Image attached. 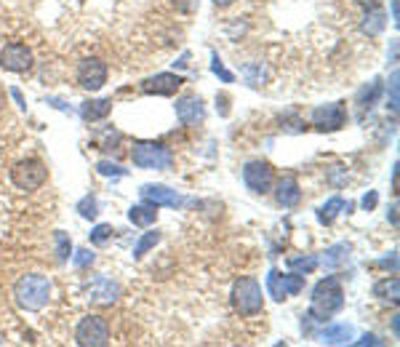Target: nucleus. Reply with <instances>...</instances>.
Segmentation results:
<instances>
[{"mask_svg": "<svg viewBox=\"0 0 400 347\" xmlns=\"http://www.w3.org/2000/svg\"><path fill=\"white\" fill-rule=\"evenodd\" d=\"M342 308H344V289H342V278L339 275H325L323 281L315 283L310 318L325 321V318L337 315Z\"/></svg>", "mask_w": 400, "mask_h": 347, "instance_id": "obj_1", "label": "nucleus"}, {"mask_svg": "<svg viewBox=\"0 0 400 347\" xmlns=\"http://www.w3.org/2000/svg\"><path fill=\"white\" fill-rule=\"evenodd\" d=\"M51 281L40 272H27L13 283V302L27 313H38L49 305Z\"/></svg>", "mask_w": 400, "mask_h": 347, "instance_id": "obj_2", "label": "nucleus"}, {"mask_svg": "<svg viewBox=\"0 0 400 347\" xmlns=\"http://www.w3.org/2000/svg\"><path fill=\"white\" fill-rule=\"evenodd\" d=\"M230 302L232 310L243 315V318H254L264 310V291L262 283L251 275H240L238 281L232 283V291H230Z\"/></svg>", "mask_w": 400, "mask_h": 347, "instance_id": "obj_3", "label": "nucleus"}, {"mask_svg": "<svg viewBox=\"0 0 400 347\" xmlns=\"http://www.w3.org/2000/svg\"><path fill=\"white\" fill-rule=\"evenodd\" d=\"M131 160L137 168H147V171H165L174 163L171 150L161 144V141H134L131 150Z\"/></svg>", "mask_w": 400, "mask_h": 347, "instance_id": "obj_4", "label": "nucleus"}, {"mask_svg": "<svg viewBox=\"0 0 400 347\" xmlns=\"http://www.w3.org/2000/svg\"><path fill=\"white\" fill-rule=\"evenodd\" d=\"M46 179H49V168L38 158H25V160L13 163L11 168L13 187H19L22 193H35L46 184Z\"/></svg>", "mask_w": 400, "mask_h": 347, "instance_id": "obj_5", "label": "nucleus"}, {"mask_svg": "<svg viewBox=\"0 0 400 347\" xmlns=\"http://www.w3.org/2000/svg\"><path fill=\"white\" fill-rule=\"evenodd\" d=\"M75 342L83 347H104L110 345V323L101 315H86L77 323Z\"/></svg>", "mask_w": 400, "mask_h": 347, "instance_id": "obj_6", "label": "nucleus"}, {"mask_svg": "<svg viewBox=\"0 0 400 347\" xmlns=\"http://www.w3.org/2000/svg\"><path fill=\"white\" fill-rule=\"evenodd\" d=\"M310 123H313L318 131H323V134H334V131L347 126V107H344V102L320 104V107L313 110Z\"/></svg>", "mask_w": 400, "mask_h": 347, "instance_id": "obj_7", "label": "nucleus"}, {"mask_svg": "<svg viewBox=\"0 0 400 347\" xmlns=\"http://www.w3.org/2000/svg\"><path fill=\"white\" fill-rule=\"evenodd\" d=\"M243 182L254 195H267L273 193L275 184V171L267 160H249L243 166Z\"/></svg>", "mask_w": 400, "mask_h": 347, "instance_id": "obj_8", "label": "nucleus"}, {"mask_svg": "<svg viewBox=\"0 0 400 347\" xmlns=\"http://www.w3.org/2000/svg\"><path fill=\"white\" fill-rule=\"evenodd\" d=\"M267 291L277 302H283L288 296L301 294L304 291V275H299V272L294 270L286 272V275H280L277 270H270V275H267Z\"/></svg>", "mask_w": 400, "mask_h": 347, "instance_id": "obj_9", "label": "nucleus"}, {"mask_svg": "<svg viewBox=\"0 0 400 347\" xmlns=\"http://www.w3.org/2000/svg\"><path fill=\"white\" fill-rule=\"evenodd\" d=\"M77 83H80V89L86 91L104 89V83H107V65L101 62L99 56H86L77 65Z\"/></svg>", "mask_w": 400, "mask_h": 347, "instance_id": "obj_10", "label": "nucleus"}, {"mask_svg": "<svg viewBox=\"0 0 400 347\" xmlns=\"http://www.w3.org/2000/svg\"><path fill=\"white\" fill-rule=\"evenodd\" d=\"M185 86V77L176 72H158L152 77H144L139 83V91L147 96H174L176 91Z\"/></svg>", "mask_w": 400, "mask_h": 347, "instance_id": "obj_11", "label": "nucleus"}, {"mask_svg": "<svg viewBox=\"0 0 400 347\" xmlns=\"http://www.w3.org/2000/svg\"><path fill=\"white\" fill-rule=\"evenodd\" d=\"M86 296L94 305H99V308H110V305L118 302V296H120V286L115 281H110V278H104V275H94L86 283Z\"/></svg>", "mask_w": 400, "mask_h": 347, "instance_id": "obj_12", "label": "nucleus"}, {"mask_svg": "<svg viewBox=\"0 0 400 347\" xmlns=\"http://www.w3.org/2000/svg\"><path fill=\"white\" fill-rule=\"evenodd\" d=\"M32 51L27 49L25 43H8L0 51V67L8 72H30L32 70Z\"/></svg>", "mask_w": 400, "mask_h": 347, "instance_id": "obj_13", "label": "nucleus"}, {"mask_svg": "<svg viewBox=\"0 0 400 347\" xmlns=\"http://www.w3.org/2000/svg\"><path fill=\"white\" fill-rule=\"evenodd\" d=\"M176 118H179V123L182 126H200L203 120H206V104L200 96L195 94H187V96H182V99H176Z\"/></svg>", "mask_w": 400, "mask_h": 347, "instance_id": "obj_14", "label": "nucleus"}, {"mask_svg": "<svg viewBox=\"0 0 400 347\" xmlns=\"http://www.w3.org/2000/svg\"><path fill=\"white\" fill-rule=\"evenodd\" d=\"M139 195H142V201L155 203V206H171V208L182 206V198L176 195V190L165 187V184H144L139 190Z\"/></svg>", "mask_w": 400, "mask_h": 347, "instance_id": "obj_15", "label": "nucleus"}, {"mask_svg": "<svg viewBox=\"0 0 400 347\" xmlns=\"http://www.w3.org/2000/svg\"><path fill=\"white\" fill-rule=\"evenodd\" d=\"M275 187V201H277V206H283V208H294V206H299V201H301V190H299V182H296V177H283V179L277 182V184H273Z\"/></svg>", "mask_w": 400, "mask_h": 347, "instance_id": "obj_16", "label": "nucleus"}, {"mask_svg": "<svg viewBox=\"0 0 400 347\" xmlns=\"http://www.w3.org/2000/svg\"><path fill=\"white\" fill-rule=\"evenodd\" d=\"M352 326L350 323H334V326H325L318 332V339L323 342V345H347L352 339Z\"/></svg>", "mask_w": 400, "mask_h": 347, "instance_id": "obj_17", "label": "nucleus"}, {"mask_svg": "<svg viewBox=\"0 0 400 347\" xmlns=\"http://www.w3.org/2000/svg\"><path fill=\"white\" fill-rule=\"evenodd\" d=\"M371 291H374L376 299H382V302H389V305H398V302H400V281H398V275L392 272L389 278H382V281H376Z\"/></svg>", "mask_w": 400, "mask_h": 347, "instance_id": "obj_18", "label": "nucleus"}, {"mask_svg": "<svg viewBox=\"0 0 400 347\" xmlns=\"http://www.w3.org/2000/svg\"><path fill=\"white\" fill-rule=\"evenodd\" d=\"M110 113H113V99H91V102H83V107H80V115H83L86 123H99Z\"/></svg>", "mask_w": 400, "mask_h": 347, "instance_id": "obj_19", "label": "nucleus"}, {"mask_svg": "<svg viewBox=\"0 0 400 347\" xmlns=\"http://www.w3.org/2000/svg\"><path fill=\"white\" fill-rule=\"evenodd\" d=\"M361 27L368 38H376V35H382V32H385V27H387V16H385V11H382L379 6L365 8V16H363Z\"/></svg>", "mask_w": 400, "mask_h": 347, "instance_id": "obj_20", "label": "nucleus"}, {"mask_svg": "<svg viewBox=\"0 0 400 347\" xmlns=\"http://www.w3.org/2000/svg\"><path fill=\"white\" fill-rule=\"evenodd\" d=\"M128 219H131V225H137V227H150L155 225V219H158V206L155 203H139V206H131L128 211Z\"/></svg>", "mask_w": 400, "mask_h": 347, "instance_id": "obj_21", "label": "nucleus"}, {"mask_svg": "<svg viewBox=\"0 0 400 347\" xmlns=\"http://www.w3.org/2000/svg\"><path fill=\"white\" fill-rule=\"evenodd\" d=\"M379 96H382V80L374 77L371 83H365V86L358 91L355 102H358V107H361V113H365V110H371V107L379 102Z\"/></svg>", "mask_w": 400, "mask_h": 347, "instance_id": "obj_22", "label": "nucleus"}, {"mask_svg": "<svg viewBox=\"0 0 400 347\" xmlns=\"http://www.w3.org/2000/svg\"><path fill=\"white\" fill-rule=\"evenodd\" d=\"M347 257H350V246L337 244V246H331V248H325L320 265H323V267H328V270H339V267L347 262Z\"/></svg>", "mask_w": 400, "mask_h": 347, "instance_id": "obj_23", "label": "nucleus"}, {"mask_svg": "<svg viewBox=\"0 0 400 347\" xmlns=\"http://www.w3.org/2000/svg\"><path fill=\"white\" fill-rule=\"evenodd\" d=\"M342 208H344V201L339 195H334L331 201H325L323 206L318 208V222L320 225H334V219L342 214Z\"/></svg>", "mask_w": 400, "mask_h": 347, "instance_id": "obj_24", "label": "nucleus"}, {"mask_svg": "<svg viewBox=\"0 0 400 347\" xmlns=\"http://www.w3.org/2000/svg\"><path fill=\"white\" fill-rule=\"evenodd\" d=\"M288 267L294 272H299V275H310L320 267V259L313 257V254H304V257H291L288 259Z\"/></svg>", "mask_w": 400, "mask_h": 347, "instance_id": "obj_25", "label": "nucleus"}, {"mask_svg": "<svg viewBox=\"0 0 400 347\" xmlns=\"http://www.w3.org/2000/svg\"><path fill=\"white\" fill-rule=\"evenodd\" d=\"M161 230H150V232H144L142 238L137 241V246H134V259H142L150 248H155V246L161 244Z\"/></svg>", "mask_w": 400, "mask_h": 347, "instance_id": "obj_26", "label": "nucleus"}, {"mask_svg": "<svg viewBox=\"0 0 400 347\" xmlns=\"http://www.w3.org/2000/svg\"><path fill=\"white\" fill-rule=\"evenodd\" d=\"M113 235H115L113 225H96L94 230L88 232V241H91L94 246H104V244H110V241H113Z\"/></svg>", "mask_w": 400, "mask_h": 347, "instance_id": "obj_27", "label": "nucleus"}, {"mask_svg": "<svg viewBox=\"0 0 400 347\" xmlns=\"http://www.w3.org/2000/svg\"><path fill=\"white\" fill-rule=\"evenodd\" d=\"M280 129L286 131V134H301V131L307 129L304 126V120L299 115H294V113H286V115H280Z\"/></svg>", "mask_w": 400, "mask_h": 347, "instance_id": "obj_28", "label": "nucleus"}, {"mask_svg": "<svg viewBox=\"0 0 400 347\" xmlns=\"http://www.w3.org/2000/svg\"><path fill=\"white\" fill-rule=\"evenodd\" d=\"M77 211H80L83 219H96L99 217V203H96V198H94V195H86V198L77 203Z\"/></svg>", "mask_w": 400, "mask_h": 347, "instance_id": "obj_29", "label": "nucleus"}, {"mask_svg": "<svg viewBox=\"0 0 400 347\" xmlns=\"http://www.w3.org/2000/svg\"><path fill=\"white\" fill-rule=\"evenodd\" d=\"M54 241H56V259L64 262V259L70 257V251H73V244H70V238H67V232H54Z\"/></svg>", "mask_w": 400, "mask_h": 347, "instance_id": "obj_30", "label": "nucleus"}, {"mask_svg": "<svg viewBox=\"0 0 400 347\" xmlns=\"http://www.w3.org/2000/svg\"><path fill=\"white\" fill-rule=\"evenodd\" d=\"M94 259H96V254H94V251L80 248V251H75V257H73V265H75L77 270H88V267L94 265Z\"/></svg>", "mask_w": 400, "mask_h": 347, "instance_id": "obj_31", "label": "nucleus"}, {"mask_svg": "<svg viewBox=\"0 0 400 347\" xmlns=\"http://www.w3.org/2000/svg\"><path fill=\"white\" fill-rule=\"evenodd\" d=\"M120 139H123V137H120L118 131L107 129V131H104V137L99 139V150H118V141H120Z\"/></svg>", "mask_w": 400, "mask_h": 347, "instance_id": "obj_32", "label": "nucleus"}, {"mask_svg": "<svg viewBox=\"0 0 400 347\" xmlns=\"http://www.w3.org/2000/svg\"><path fill=\"white\" fill-rule=\"evenodd\" d=\"M96 171H99L101 177H125V168L115 166L110 160H99V163H96Z\"/></svg>", "mask_w": 400, "mask_h": 347, "instance_id": "obj_33", "label": "nucleus"}, {"mask_svg": "<svg viewBox=\"0 0 400 347\" xmlns=\"http://www.w3.org/2000/svg\"><path fill=\"white\" fill-rule=\"evenodd\" d=\"M211 70H213V75H219L225 83H232V80H235V75H232V72H230V70L222 65V59H219L216 53H213V59H211Z\"/></svg>", "mask_w": 400, "mask_h": 347, "instance_id": "obj_34", "label": "nucleus"}, {"mask_svg": "<svg viewBox=\"0 0 400 347\" xmlns=\"http://www.w3.org/2000/svg\"><path fill=\"white\" fill-rule=\"evenodd\" d=\"M392 107V113H398V72H392L389 77V104Z\"/></svg>", "mask_w": 400, "mask_h": 347, "instance_id": "obj_35", "label": "nucleus"}, {"mask_svg": "<svg viewBox=\"0 0 400 347\" xmlns=\"http://www.w3.org/2000/svg\"><path fill=\"white\" fill-rule=\"evenodd\" d=\"M376 203H379V195L374 193V190H371V193L365 195V198H363V208H365V211H371V208H376Z\"/></svg>", "mask_w": 400, "mask_h": 347, "instance_id": "obj_36", "label": "nucleus"}, {"mask_svg": "<svg viewBox=\"0 0 400 347\" xmlns=\"http://www.w3.org/2000/svg\"><path fill=\"white\" fill-rule=\"evenodd\" d=\"M216 102H222V107H219V115H230V96L227 94H222V96H216Z\"/></svg>", "mask_w": 400, "mask_h": 347, "instance_id": "obj_37", "label": "nucleus"}, {"mask_svg": "<svg viewBox=\"0 0 400 347\" xmlns=\"http://www.w3.org/2000/svg\"><path fill=\"white\" fill-rule=\"evenodd\" d=\"M358 345H382V339L374 334H365L363 339H358Z\"/></svg>", "mask_w": 400, "mask_h": 347, "instance_id": "obj_38", "label": "nucleus"}, {"mask_svg": "<svg viewBox=\"0 0 400 347\" xmlns=\"http://www.w3.org/2000/svg\"><path fill=\"white\" fill-rule=\"evenodd\" d=\"M11 96H13V99H16V104H22V107H27V104H25V96H22V91H19V89H13V91H11Z\"/></svg>", "mask_w": 400, "mask_h": 347, "instance_id": "obj_39", "label": "nucleus"}, {"mask_svg": "<svg viewBox=\"0 0 400 347\" xmlns=\"http://www.w3.org/2000/svg\"><path fill=\"white\" fill-rule=\"evenodd\" d=\"M355 3H361L363 8H374V6H379V0H355Z\"/></svg>", "mask_w": 400, "mask_h": 347, "instance_id": "obj_40", "label": "nucleus"}, {"mask_svg": "<svg viewBox=\"0 0 400 347\" xmlns=\"http://www.w3.org/2000/svg\"><path fill=\"white\" fill-rule=\"evenodd\" d=\"M235 0H213V6H219V8H227V6H232Z\"/></svg>", "mask_w": 400, "mask_h": 347, "instance_id": "obj_41", "label": "nucleus"}, {"mask_svg": "<svg viewBox=\"0 0 400 347\" xmlns=\"http://www.w3.org/2000/svg\"><path fill=\"white\" fill-rule=\"evenodd\" d=\"M395 211H398V206L389 208V219H392V225H398V214H395Z\"/></svg>", "mask_w": 400, "mask_h": 347, "instance_id": "obj_42", "label": "nucleus"}, {"mask_svg": "<svg viewBox=\"0 0 400 347\" xmlns=\"http://www.w3.org/2000/svg\"><path fill=\"white\" fill-rule=\"evenodd\" d=\"M392 22H398V0H392Z\"/></svg>", "mask_w": 400, "mask_h": 347, "instance_id": "obj_43", "label": "nucleus"}, {"mask_svg": "<svg viewBox=\"0 0 400 347\" xmlns=\"http://www.w3.org/2000/svg\"><path fill=\"white\" fill-rule=\"evenodd\" d=\"M0 107H6V91L0 89Z\"/></svg>", "mask_w": 400, "mask_h": 347, "instance_id": "obj_44", "label": "nucleus"}]
</instances>
